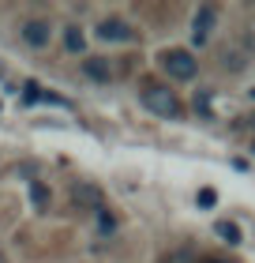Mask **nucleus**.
<instances>
[{"label": "nucleus", "instance_id": "nucleus-13", "mask_svg": "<svg viewBox=\"0 0 255 263\" xmlns=\"http://www.w3.org/2000/svg\"><path fill=\"white\" fill-rule=\"evenodd\" d=\"M218 203V192L214 188H199V207H214Z\"/></svg>", "mask_w": 255, "mask_h": 263}, {"label": "nucleus", "instance_id": "nucleus-12", "mask_svg": "<svg viewBox=\"0 0 255 263\" xmlns=\"http://www.w3.org/2000/svg\"><path fill=\"white\" fill-rule=\"evenodd\" d=\"M195 113L210 117V94H206V90H199V94H195Z\"/></svg>", "mask_w": 255, "mask_h": 263}, {"label": "nucleus", "instance_id": "nucleus-5", "mask_svg": "<svg viewBox=\"0 0 255 263\" xmlns=\"http://www.w3.org/2000/svg\"><path fill=\"white\" fill-rule=\"evenodd\" d=\"M49 38H53V27L45 19H27L23 23V42H27L30 49H45Z\"/></svg>", "mask_w": 255, "mask_h": 263}, {"label": "nucleus", "instance_id": "nucleus-6", "mask_svg": "<svg viewBox=\"0 0 255 263\" xmlns=\"http://www.w3.org/2000/svg\"><path fill=\"white\" fill-rule=\"evenodd\" d=\"M83 76L94 79V83H113L116 68H113V61H109V57H90V61H83Z\"/></svg>", "mask_w": 255, "mask_h": 263}, {"label": "nucleus", "instance_id": "nucleus-3", "mask_svg": "<svg viewBox=\"0 0 255 263\" xmlns=\"http://www.w3.org/2000/svg\"><path fill=\"white\" fill-rule=\"evenodd\" d=\"M162 68H165L173 79H195V71H199L195 57L184 53V49H165V53H162Z\"/></svg>", "mask_w": 255, "mask_h": 263}, {"label": "nucleus", "instance_id": "nucleus-11", "mask_svg": "<svg viewBox=\"0 0 255 263\" xmlns=\"http://www.w3.org/2000/svg\"><path fill=\"white\" fill-rule=\"evenodd\" d=\"M98 226H102V233H113V230H116V218L102 207V211H98Z\"/></svg>", "mask_w": 255, "mask_h": 263}, {"label": "nucleus", "instance_id": "nucleus-9", "mask_svg": "<svg viewBox=\"0 0 255 263\" xmlns=\"http://www.w3.org/2000/svg\"><path fill=\"white\" fill-rule=\"evenodd\" d=\"M64 49L68 53H83L87 49V34H83L79 27H64Z\"/></svg>", "mask_w": 255, "mask_h": 263}, {"label": "nucleus", "instance_id": "nucleus-4", "mask_svg": "<svg viewBox=\"0 0 255 263\" xmlns=\"http://www.w3.org/2000/svg\"><path fill=\"white\" fill-rule=\"evenodd\" d=\"M214 23H218L214 4H199L195 19H191V42H195V45H206V42H210V34H214Z\"/></svg>", "mask_w": 255, "mask_h": 263}, {"label": "nucleus", "instance_id": "nucleus-7", "mask_svg": "<svg viewBox=\"0 0 255 263\" xmlns=\"http://www.w3.org/2000/svg\"><path fill=\"white\" fill-rule=\"evenodd\" d=\"M98 34L105 42H131V27L124 19H116V15H109V19H102L98 23Z\"/></svg>", "mask_w": 255, "mask_h": 263}, {"label": "nucleus", "instance_id": "nucleus-8", "mask_svg": "<svg viewBox=\"0 0 255 263\" xmlns=\"http://www.w3.org/2000/svg\"><path fill=\"white\" fill-rule=\"evenodd\" d=\"M30 203H34V211H49V203H53V196H49V184L45 181H30Z\"/></svg>", "mask_w": 255, "mask_h": 263}, {"label": "nucleus", "instance_id": "nucleus-2", "mask_svg": "<svg viewBox=\"0 0 255 263\" xmlns=\"http://www.w3.org/2000/svg\"><path fill=\"white\" fill-rule=\"evenodd\" d=\"M68 199L75 211H102V188L94 181H71L68 184Z\"/></svg>", "mask_w": 255, "mask_h": 263}, {"label": "nucleus", "instance_id": "nucleus-14", "mask_svg": "<svg viewBox=\"0 0 255 263\" xmlns=\"http://www.w3.org/2000/svg\"><path fill=\"white\" fill-rule=\"evenodd\" d=\"M248 124H251V128H255V113H251V117H248Z\"/></svg>", "mask_w": 255, "mask_h": 263}, {"label": "nucleus", "instance_id": "nucleus-16", "mask_svg": "<svg viewBox=\"0 0 255 263\" xmlns=\"http://www.w3.org/2000/svg\"><path fill=\"white\" fill-rule=\"evenodd\" d=\"M251 98H255V90H251Z\"/></svg>", "mask_w": 255, "mask_h": 263}, {"label": "nucleus", "instance_id": "nucleus-15", "mask_svg": "<svg viewBox=\"0 0 255 263\" xmlns=\"http://www.w3.org/2000/svg\"><path fill=\"white\" fill-rule=\"evenodd\" d=\"M214 263H229V259H214Z\"/></svg>", "mask_w": 255, "mask_h": 263}, {"label": "nucleus", "instance_id": "nucleus-17", "mask_svg": "<svg viewBox=\"0 0 255 263\" xmlns=\"http://www.w3.org/2000/svg\"><path fill=\"white\" fill-rule=\"evenodd\" d=\"M251 151H255V147H251Z\"/></svg>", "mask_w": 255, "mask_h": 263}, {"label": "nucleus", "instance_id": "nucleus-1", "mask_svg": "<svg viewBox=\"0 0 255 263\" xmlns=\"http://www.w3.org/2000/svg\"><path fill=\"white\" fill-rule=\"evenodd\" d=\"M139 98H143V105H147L154 117H165V121L184 117V102L176 98V90L165 87V83H158V79H143L139 83Z\"/></svg>", "mask_w": 255, "mask_h": 263}, {"label": "nucleus", "instance_id": "nucleus-10", "mask_svg": "<svg viewBox=\"0 0 255 263\" xmlns=\"http://www.w3.org/2000/svg\"><path fill=\"white\" fill-rule=\"evenodd\" d=\"M214 233L222 237V241H229V245H240V230H237L233 222H225V218H222V222H214Z\"/></svg>", "mask_w": 255, "mask_h": 263}]
</instances>
